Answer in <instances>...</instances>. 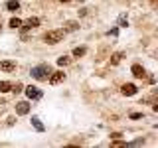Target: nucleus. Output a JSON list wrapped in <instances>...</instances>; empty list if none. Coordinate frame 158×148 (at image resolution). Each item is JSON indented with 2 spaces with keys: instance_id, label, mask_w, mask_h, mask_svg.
Masks as SVG:
<instances>
[{
  "instance_id": "1",
  "label": "nucleus",
  "mask_w": 158,
  "mask_h": 148,
  "mask_svg": "<svg viewBox=\"0 0 158 148\" xmlns=\"http://www.w3.org/2000/svg\"><path fill=\"white\" fill-rule=\"evenodd\" d=\"M49 73H52V67H49L48 63H44V65L32 67V71H30V75H32L34 79H38V81H48Z\"/></svg>"
},
{
  "instance_id": "2",
  "label": "nucleus",
  "mask_w": 158,
  "mask_h": 148,
  "mask_svg": "<svg viewBox=\"0 0 158 148\" xmlns=\"http://www.w3.org/2000/svg\"><path fill=\"white\" fill-rule=\"evenodd\" d=\"M44 39H46L48 43H59L63 39V30H49V32H46V36H44Z\"/></svg>"
},
{
  "instance_id": "3",
  "label": "nucleus",
  "mask_w": 158,
  "mask_h": 148,
  "mask_svg": "<svg viewBox=\"0 0 158 148\" xmlns=\"http://www.w3.org/2000/svg\"><path fill=\"white\" fill-rule=\"evenodd\" d=\"M24 93H26V97L32 99V101H36V99H42V91H40L38 87H34V85L24 87Z\"/></svg>"
},
{
  "instance_id": "4",
  "label": "nucleus",
  "mask_w": 158,
  "mask_h": 148,
  "mask_svg": "<svg viewBox=\"0 0 158 148\" xmlns=\"http://www.w3.org/2000/svg\"><path fill=\"white\" fill-rule=\"evenodd\" d=\"M48 79H49V83H52V85H57V83H61L63 79H65V73H63V71H52Z\"/></svg>"
},
{
  "instance_id": "5",
  "label": "nucleus",
  "mask_w": 158,
  "mask_h": 148,
  "mask_svg": "<svg viewBox=\"0 0 158 148\" xmlns=\"http://www.w3.org/2000/svg\"><path fill=\"white\" fill-rule=\"evenodd\" d=\"M136 91H138V89H136V85H132V83H125V85L121 87V93H123L125 97H132V95H136Z\"/></svg>"
},
{
  "instance_id": "6",
  "label": "nucleus",
  "mask_w": 158,
  "mask_h": 148,
  "mask_svg": "<svg viewBox=\"0 0 158 148\" xmlns=\"http://www.w3.org/2000/svg\"><path fill=\"white\" fill-rule=\"evenodd\" d=\"M131 71H132V75H135L136 79H144V77H146L144 67H142V65H138V63H135V65L131 67Z\"/></svg>"
},
{
  "instance_id": "7",
  "label": "nucleus",
  "mask_w": 158,
  "mask_h": 148,
  "mask_svg": "<svg viewBox=\"0 0 158 148\" xmlns=\"http://www.w3.org/2000/svg\"><path fill=\"white\" fill-rule=\"evenodd\" d=\"M0 69L6 73H12V71H16V63L10 61V59H4V61H0Z\"/></svg>"
},
{
  "instance_id": "8",
  "label": "nucleus",
  "mask_w": 158,
  "mask_h": 148,
  "mask_svg": "<svg viewBox=\"0 0 158 148\" xmlns=\"http://www.w3.org/2000/svg\"><path fill=\"white\" fill-rule=\"evenodd\" d=\"M38 26H40V20H38V18H28L26 22H24L22 26H20V28H22L24 32H26V30H32V28H38Z\"/></svg>"
},
{
  "instance_id": "9",
  "label": "nucleus",
  "mask_w": 158,
  "mask_h": 148,
  "mask_svg": "<svg viewBox=\"0 0 158 148\" xmlns=\"http://www.w3.org/2000/svg\"><path fill=\"white\" fill-rule=\"evenodd\" d=\"M16 113H18V115H28V113H30V103L28 101L16 103Z\"/></svg>"
},
{
  "instance_id": "10",
  "label": "nucleus",
  "mask_w": 158,
  "mask_h": 148,
  "mask_svg": "<svg viewBox=\"0 0 158 148\" xmlns=\"http://www.w3.org/2000/svg\"><path fill=\"white\" fill-rule=\"evenodd\" d=\"M123 57H125V53H123V51H117V53H113V56H111L109 61H111V65H118Z\"/></svg>"
},
{
  "instance_id": "11",
  "label": "nucleus",
  "mask_w": 158,
  "mask_h": 148,
  "mask_svg": "<svg viewBox=\"0 0 158 148\" xmlns=\"http://www.w3.org/2000/svg\"><path fill=\"white\" fill-rule=\"evenodd\" d=\"M6 10H10V12H18V10H20V2H18V0H8V2H6Z\"/></svg>"
},
{
  "instance_id": "12",
  "label": "nucleus",
  "mask_w": 158,
  "mask_h": 148,
  "mask_svg": "<svg viewBox=\"0 0 158 148\" xmlns=\"http://www.w3.org/2000/svg\"><path fill=\"white\" fill-rule=\"evenodd\" d=\"M75 30H79V24H77V22H73V20L65 22V28H63V32H75Z\"/></svg>"
},
{
  "instance_id": "13",
  "label": "nucleus",
  "mask_w": 158,
  "mask_h": 148,
  "mask_svg": "<svg viewBox=\"0 0 158 148\" xmlns=\"http://www.w3.org/2000/svg\"><path fill=\"white\" fill-rule=\"evenodd\" d=\"M32 125H34V128H36L38 132H44V130H46V126L42 125V121H40L38 117H32Z\"/></svg>"
},
{
  "instance_id": "14",
  "label": "nucleus",
  "mask_w": 158,
  "mask_h": 148,
  "mask_svg": "<svg viewBox=\"0 0 158 148\" xmlns=\"http://www.w3.org/2000/svg\"><path fill=\"white\" fill-rule=\"evenodd\" d=\"M12 91V83L10 81H0V93H8Z\"/></svg>"
},
{
  "instance_id": "15",
  "label": "nucleus",
  "mask_w": 158,
  "mask_h": 148,
  "mask_svg": "<svg viewBox=\"0 0 158 148\" xmlns=\"http://www.w3.org/2000/svg\"><path fill=\"white\" fill-rule=\"evenodd\" d=\"M85 53H87L85 47H75V49H73V56H75V57H81V56H85Z\"/></svg>"
},
{
  "instance_id": "16",
  "label": "nucleus",
  "mask_w": 158,
  "mask_h": 148,
  "mask_svg": "<svg viewBox=\"0 0 158 148\" xmlns=\"http://www.w3.org/2000/svg\"><path fill=\"white\" fill-rule=\"evenodd\" d=\"M69 61H71V59H69L67 56H61V57H57V65H61V67H63V65H67Z\"/></svg>"
},
{
  "instance_id": "17",
  "label": "nucleus",
  "mask_w": 158,
  "mask_h": 148,
  "mask_svg": "<svg viewBox=\"0 0 158 148\" xmlns=\"http://www.w3.org/2000/svg\"><path fill=\"white\" fill-rule=\"evenodd\" d=\"M20 26H22V20H20V18H12V20H10V28H20Z\"/></svg>"
},
{
  "instance_id": "18",
  "label": "nucleus",
  "mask_w": 158,
  "mask_h": 148,
  "mask_svg": "<svg viewBox=\"0 0 158 148\" xmlns=\"http://www.w3.org/2000/svg\"><path fill=\"white\" fill-rule=\"evenodd\" d=\"M118 26H121V28H127V26H128V20H127L125 14H123V16L118 18Z\"/></svg>"
},
{
  "instance_id": "19",
  "label": "nucleus",
  "mask_w": 158,
  "mask_h": 148,
  "mask_svg": "<svg viewBox=\"0 0 158 148\" xmlns=\"http://www.w3.org/2000/svg\"><path fill=\"white\" fill-rule=\"evenodd\" d=\"M12 91L14 93H22L24 91V85H22V83H16V85H12Z\"/></svg>"
},
{
  "instance_id": "20",
  "label": "nucleus",
  "mask_w": 158,
  "mask_h": 148,
  "mask_svg": "<svg viewBox=\"0 0 158 148\" xmlns=\"http://www.w3.org/2000/svg\"><path fill=\"white\" fill-rule=\"evenodd\" d=\"M140 144H144V140H142V138H138V140H132V142H128L127 146H140Z\"/></svg>"
},
{
  "instance_id": "21",
  "label": "nucleus",
  "mask_w": 158,
  "mask_h": 148,
  "mask_svg": "<svg viewBox=\"0 0 158 148\" xmlns=\"http://www.w3.org/2000/svg\"><path fill=\"white\" fill-rule=\"evenodd\" d=\"M113 146H127V142H123V140H117V138H113Z\"/></svg>"
},
{
  "instance_id": "22",
  "label": "nucleus",
  "mask_w": 158,
  "mask_h": 148,
  "mask_svg": "<svg viewBox=\"0 0 158 148\" xmlns=\"http://www.w3.org/2000/svg\"><path fill=\"white\" fill-rule=\"evenodd\" d=\"M131 118L136 121V118H142V113H131Z\"/></svg>"
},
{
  "instance_id": "23",
  "label": "nucleus",
  "mask_w": 158,
  "mask_h": 148,
  "mask_svg": "<svg viewBox=\"0 0 158 148\" xmlns=\"http://www.w3.org/2000/svg\"><path fill=\"white\" fill-rule=\"evenodd\" d=\"M117 34H118V30H117V28H113L111 32H109V36H117Z\"/></svg>"
},
{
  "instance_id": "24",
  "label": "nucleus",
  "mask_w": 158,
  "mask_h": 148,
  "mask_svg": "<svg viewBox=\"0 0 158 148\" xmlns=\"http://www.w3.org/2000/svg\"><path fill=\"white\" fill-rule=\"evenodd\" d=\"M6 122H8V125H10V126H12V125H14V122H16V118H14V117H10V118H8V121H6Z\"/></svg>"
},
{
  "instance_id": "25",
  "label": "nucleus",
  "mask_w": 158,
  "mask_h": 148,
  "mask_svg": "<svg viewBox=\"0 0 158 148\" xmlns=\"http://www.w3.org/2000/svg\"><path fill=\"white\" fill-rule=\"evenodd\" d=\"M123 134H121V132H113V134H111V138H121Z\"/></svg>"
},
{
  "instance_id": "26",
  "label": "nucleus",
  "mask_w": 158,
  "mask_h": 148,
  "mask_svg": "<svg viewBox=\"0 0 158 148\" xmlns=\"http://www.w3.org/2000/svg\"><path fill=\"white\" fill-rule=\"evenodd\" d=\"M150 2H152V6H156V0H150Z\"/></svg>"
},
{
  "instance_id": "27",
  "label": "nucleus",
  "mask_w": 158,
  "mask_h": 148,
  "mask_svg": "<svg viewBox=\"0 0 158 148\" xmlns=\"http://www.w3.org/2000/svg\"><path fill=\"white\" fill-rule=\"evenodd\" d=\"M59 2H71V0H59Z\"/></svg>"
}]
</instances>
